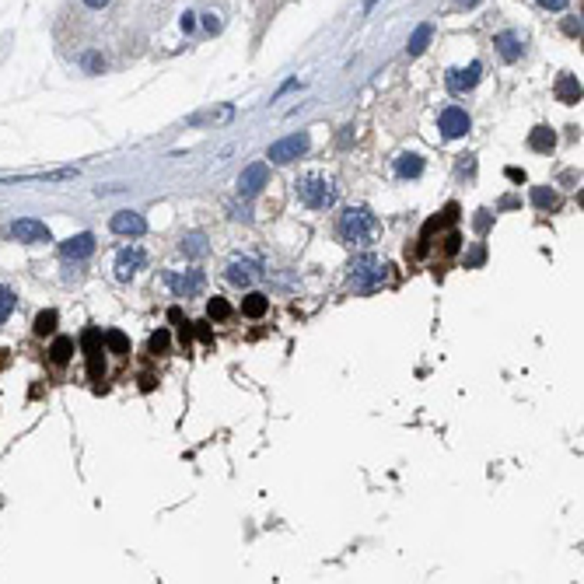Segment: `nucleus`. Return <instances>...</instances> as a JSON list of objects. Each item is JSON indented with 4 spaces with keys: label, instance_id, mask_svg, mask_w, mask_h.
<instances>
[{
    "label": "nucleus",
    "instance_id": "1",
    "mask_svg": "<svg viewBox=\"0 0 584 584\" xmlns=\"http://www.w3.org/2000/svg\"><path fill=\"white\" fill-rule=\"evenodd\" d=\"M339 238L346 242V245H368V242H375L378 231H381V224H378V217L371 213L368 207H350L343 217H339Z\"/></svg>",
    "mask_w": 584,
    "mask_h": 584
},
{
    "label": "nucleus",
    "instance_id": "2",
    "mask_svg": "<svg viewBox=\"0 0 584 584\" xmlns=\"http://www.w3.org/2000/svg\"><path fill=\"white\" fill-rule=\"evenodd\" d=\"M392 280V266L385 262V259H378V255H357L354 262H350V284H354V291L357 294H371L378 291L381 284H388Z\"/></svg>",
    "mask_w": 584,
    "mask_h": 584
},
{
    "label": "nucleus",
    "instance_id": "3",
    "mask_svg": "<svg viewBox=\"0 0 584 584\" xmlns=\"http://www.w3.org/2000/svg\"><path fill=\"white\" fill-rule=\"evenodd\" d=\"M297 196H301L304 207H312V210H329V207H336V200H339L336 186L326 179V175H304V179L297 182Z\"/></svg>",
    "mask_w": 584,
    "mask_h": 584
},
{
    "label": "nucleus",
    "instance_id": "4",
    "mask_svg": "<svg viewBox=\"0 0 584 584\" xmlns=\"http://www.w3.org/2000/svg\"><path fill=\"white\" fill-rule=\"evenodd\" d=\"M165 284L171 287V294H175V297H200L203 284H207V277H203V270H186V273L168 270Z\"/></svg>",
    "mask_w": 584,
    "mask_h": 584
},
{
    "label": "nucleus",
    "instance_id": "5",
    "mask_svg": "<svg viewBox=\"0 0 584 584\" xmlns=\"http://www.w3.org/2000/svg\"><path fill=\"white\" fill-rule=\"evenodd\" d=\"M308 144H312V140H308V133H294V137L277 140V144L270 147V154H266V158H270L273 165H291L294 158H301V154L308 151Z\"/></svg>",
    "mask_w": 584,
    "mask_h": 584
},
{
    "label": "nucleus",
    "instance_id": "6",
    "mask_svg": "<svg viewBox=\"0 0 584 584\" xmlns=\"http://www.w3.org/2000/svg\"><path fill=\"white\" fill-rule=\"evenodd\" d=\"M479 78H483V63L472 60L469 67H455V70H448V74H445V84H448L452 95H469V91L479 84Z\"/></svg>",
    "mask_w": 584,
    "mask_h": 584
},
{
    "label": "nucleus",
    "instance_id": "7",
    "mask_svg": "<svg viewBox=\"0 0 584 584\" xmlns=\"http://www.w3.org/2000/svg\"><path fill=\"white\" fill-rule=\"evenodd\" d=\"M266 182H270V165L266 161H255V165H249L238 175V196H245V200L259 196Z\"/></svg>",
    "mask_w": 584,
    "mask_h": 584
},
{
    "label": "nucleus",
    "instance_id": "8",
    "mask_svg": "<svg viewBox=\"0 0 584 584\" xmlns=\"http://www.w3.org/2000/svg\"><path fill=\"white\" fill-rule=\"evenodd\" d=\"M11 238H14V242H25V245H39V242H49L53 235H49V228H46L42 221L21 217V221L11 224Z\"/></svg>",
    "mask_w": 584,
    "mask_h": 584
},
{
    "label": "nucleus",
    "instance_id": "9",
    "mask_svg": "<svg viewBox=\"0 0 584 584\" xmlns=\"http://www.w3.org/2000/svg\"><path fill=\"white\" fill-rule=\"evenodd\" d=\"M81 343H84V354H87V375H91V381H102V375H105V361H102V333H98V329H84Z\"/></svg>",
    "mask_w": 584,
    "mask_h": 584
},
{
    "label": "nucleus",
    "instance_id": "10",
    "mask_svg": "<svg viewBox=\"0 0 584 584\" xmlns=\"http://www.w3.org/2000/svg\"><path fill=\"white\" fill-rule=\"evenodd\" d=\"M469 112L459 109V105H448L445 112H441V120H437V129L448 137V140H455V137H465L469 133Z\"/></svg>",
    "mask_w": 584,
    "mask_h": 584
},
{
    "label": "nucleus",
    "instance_id": "11",
    "mask_svg": "<svg viewBox=\"0 0 584 584\" xmlns=\"http://www.w3.org/2000/svg\"><path fill=\"white\" fill-rule=\"evenodd\" d=\"M144 266H147V252L140 249V245H129V249H123L116 255V277H120V280L137 277Z\"/></svg>",
    "mask_w": 584,
    "mask_h": 584
},
{
    "label": "nucleus",
    "instance_id": "12",
    "mask_svg": "<svg viewBox=\"0 0 584 584\" xmlns=\"http://www.w3.org/2000/svg\"><path fill=\"white\" fill-rule=\"evenodd\" d=\"M494 46H497L501 60H507V63L521 60V53H525V39H521L518 32H497V36H494Z\"/></svg>",
    "mask_w": 584,
    "mask_h": 584
},
{
    "label": "nucleus",
    "instance_id": "13",
    "mask_svg": "<svg viewBox=\"0 0 584 584\" xmlns=\"http://www.w3.org/2000/svg\"><path fill=\"white\" fill-rule=\"evenodd\" d=\"M91 252H95V235H91V231L74 235V238H67V242L60 245V255H63V259H74V262H78V259H87Z\"/></svg>",
    "mask_w": 584,
    "mask_h": 584
},
{
    "label": "nucleus",
    "instance_id": "14",
    "mask_svg": "<svg viewBox=\"0 0 584 584\" xmlns=\"http://www.w3.org/2000/svg\"><path fill=\"white\" fill-rule=\"evenodd\" d=\"M112 231L116 235H129V238H140L147 231V221L140 213H133V210H123V213L112 217Z\"/></svg>",
    "mask_w": 584,
    "mask_h": 584
},
{
    "label": "nucleus",
    "instance_id": "15",
    "mask_svg": "<svg viewBox=\"0 0 584 584\" xmlns=\"http://www.w3.org/2000/svg\"><path fill=\"white\" fill-rule=\"evenodd\" d=\"M255 277H259V266H255L252 259H235V262L228 266V280H231L235 287H249Z\"/></svg>",
    "mask_w": 584,
    "mask_h": 584
},
{
    "label": "nucleus",
    "instance_id": "16",
    "mask_svg": "<svg viewBox=\"0 0 584 584\" xmlns=\"http://www.w3.org/2000/svg\"><path fill=\"white\" fill-rule=\"evenodd\" d=\"M556 98H560L563 105H578V102H581V81H578L574 74H563V78L556 81Z\"/></svg>",
    "mask_w": 584,
    "mask_h": 584
},
{
    "label": "nucleus",
    "instance_id": "17",
    "mask_svg": "<svg viewBox=\"0 0 584 584\" xmlns=\"http://www.w3.org/2000/svg\"><path fill=\"white\" fill-rule=\"evenodd\" d=\"M529 147H532L536 154H549V151L556 147V133H553L549 126H536V129L529 133Z\"/></svg>",
    "mask_w": 584,
    "mask_h": 584
},
{
    "label": "nucleus",
    "instance_id": "18",
    "mask_svg": "<svg viewBox=\"0 0 584 584\" xmlns=\"http://www.w3.org/2000/svg\"><path fill=\"white\" fill-rule=\"evenodd\" d=\"M395 175H399V179H420V175H423V158H420V154H399Z\"/></svg>",
    "mask_w": 584,
    "mask_h": 584
},
{
    "label": "nucleus",
    "instance_id": "19",
    "mask_svg": "<svg viewBox=\"0 0 584 584\" xmlns=\"http://www.w3.org/2000/svg\"><path fill=\"white\" fill-rule=\"evenodd\" d=\"M207 235H200V231H193V235H186L182 238V252L189 255V259H203L207 255Z\"/></svg>",
    "mask_w": 584,
    "mask_h": 584
},
{
    "label": "nucleus",
    "instance_id": "20",
    "mask_svg": "<svg viewBox=\"0 0 584 584\" xmlns=\"http://www.w3.org/2000/svg\"><path fill=\"white\" fill-rule=\"evenodd\" d=\"M266 308H270L266 294H255V291H252L249 297L242 301V315H249V319H262V315H266Z\"/></svg>",
    "mask_w": 584,
    "mask_h": 584
},
{
    "label": "nucleus",
    "instance_id": "21",
    "mask_svg": "<svg viewBox=\"0 0 584 584\" xmlns=\"http://www.w3.org/2000/svg\"><path fill=\"white\" fill-rule=\"evenodd\" d=\"M70 354H74V339H67V336H60V339L49 346V361H53V364H60V368L70 361Z\"/></svg>",
    "mask_w": 584,
    "mask_h": 584
},
{
    "label": "nucleus",
    "instance_id": "22",
    "mask_svg": "<svg viewBox=\"0 0 584 584\" xmlns=\"http://www.w3.org/2000/svg\"><path fill=\"white\" fill-rule=\"evenodd\" d=\"M56 312L53 308H46V312H39L36 315V322H32V329H36V336H49V333H56Z\"/></svg>",
    "mask_w": 584,
    "mask_h": 584
},
{
    "label": "nucleus",
    "instance_id": "23",
    "mask_svg": "<svg viewBox=\"0 0 584 584\" xmlns=\"http://www.w3.org/2000/svg\"><path fill=\"white\" fill-rule=\"evenodd\" d=\"M532 203L539 210H556L560 207V196H556L553 189H546V186H536V189H532Z\"/></svg>",
    "mask_w": 584,
    "mask_h": 584
},
{
    "label": "nucleus",
    "instance_id": "24",
    "mask_svg": "<svg viewBox=\"0 0 584 584\" xmlns=\"http://www.w3.org/2000/svg\"><path fill=\"white\" fill-rule=\"evenodd\" d=\"M430 36H434V28H430V25H420L417 32H413V39H410V46H406V49H410V56H420V53L427 49Z\"/></svg>",
    "mask_w": 584,
    "mask_h": 584
},
{
    "label": "nucleus",
    "instance_id": "25",
    "mask_svg": "<svg viewBox=\"0 0 584 584\" xmlns=\"http://www.w3.org/2000/svg\"><path fill=\"white\" fill-rule=\"evenodd\" d=\"M102 339H105V346H109L112 354H129V339H126L120 329H109V333H102Z\"/></svg>",
    "mask_w": 584,
    "mask_h": 584
},
{
    "label": "nucleus",
    "instance_id": "26",
    "mask_svg": "<svg viewBox=\"0 0 584 584\" xmlns=\"http://www.w3.org/2000/svg\"><path fill=\"white\" fill-rule=\"evenodd\" d=\"M14 304H18V297H14V291L0 284V326H4V322L11 319V312H14Z\"/></svg>",
    "mask_w": 584,
    "mask_h": 584
},
{
    "label": "nucleus",
    "instance_id": "27",
    "mask_svg": "<svg viewBox=\"0 0 584 584\" xmlns=\"http://www.w3.org/2000/svg\"><path fill=\"white\" fill-rule=\"evenodd\" d=\"M207 315L213 319V322H224L228 315H231V304L224 301V297H210V304H207Z\"/></svg>",
    "mask_w": 584,
    "mask_h": 584
},
{
    "label": "nucleus",
    "instance_id": "28",
    "mask_svg": "<svg viewBox=\"0 0 584 584\" xmlns=\"http://www.w3.org/2000/svg\"><path fill=\"white\" fill-rule=\"evenodd\" d=\"M168 343H171V336H168V329H158V333L151 336V354L158 357V354H165L168 350Z\"/></svg>",
    "mask_w": 584,
    "mask_h": 584
},
{
    "label": "nucleus",
    "instance_id": "29",
    "mask_svg": "<svg viewBox=\"0 0 584 584\" xmlns=\"http://www.w3.org/2000/svg\"><path fill=\"white\" fill-rule=\"evenodd\" d=\"M563 32L567 36H581V18H567L563 21Z\"/></svg>",
    "mask_w": 584,
    "mask_h": 584
},
{
    "label": "nucleus",
    "instance_id": "30",
    "mask_svg": "<svg viewBox=\"0 0 584 584\" xmlns=\"http://www.w3.org/2000/svg\"><path fill=\"white\" fill-rule=\"evenodd\" d=\"M536 4H539V7H546V11H563L570 0H536Z\"/></svg>",
    "mask_w": 584,
    "mask_h": 584
},
{
    "label": "nucleus",
    "instance_id": "31",
    "mask_svg": "<svg viewBox=\"0 0 584 584\" xmlns=\"http://www.w3.org/2000/svg\"><path fill=\"white\" fill-rule=\"evenodd\" d=\"M203 25H207V32H221V18H217V14H207Z\"/></svg>",
    "mask_w": 584,
    "mask_h": 584
},
{
    "label": "nucleus",
    "instance_id": "32",
    "mask_svg": "<svg viewBox=\"0 0 584 584\" xmlns=\"http://www.w3.org/2000/svg\"><path fill=\"white\" fill-rule=\"evenodd\" d=\"M182 28H186V32H193V28H196V14H189V11H186V14H182Z\"/></svg>",
    "mask_w": 584,
    "mask_h": 584
},
{
    "label": "nucleus",
    "instance_id": "33",
    "mask_svg": "<svg viewBox=\"0 0 584 584\" xmlns=\"http://www.w3.org/2000/svg\"><path fill=\"white\" fill-rule=\"evenodd\" d=\"M507 179H514V182H525V171H518V168H507Z\"/></svg>",
    "mask_w": 584,
    "mask_h": 584
},
{
    "label": "nucleus",
    "instance_id": "34",
    "mask_svg": "<svg viewBox=\"0 0 584 584\" xmlns=\"http://www.w3.org/2000/svg\"><path fill=\"white\" fill-rule=\"evenodd\" d=\"M84 63H87V70H98V67H102V60H98V56H87Z\"/></svg>",
    "mask_w": 584,
    "mask_h": 584
},
{
    "label": "nucleus",
    "instance_id": "35",
    "mask_svg": "<svg viewBox=\"0 0 584 584\" xmlns=\"http://www.w3.org/2000/svg\"><path fill=\"white\" fill-rule=\"evenodd\" d=\"M84 4H87V7H95V11H102V7H105L109 0H84Z\"/></svg>",
    "mask_w": 584,
    "mask_h": 584
},
{
    "label": "nucleus",
    "instance_id": "36",
    "mask_svg": "<svg viewBox=\"0 0 584 584\" xmlns=\"http://www.w3.org/2000/svg\"><path fill=\"white\" fill-rule=\"evenodd\" d=\"M459 4H462V7H476L479 0H459Z\"/></svg>",
    "mask_w": 584,
    "mask_h": 584
},
{
    "label": "nucleus",
    "instance_id": "37",
    "mask_svg": "<svg viewBox=\"0 0 584 584\" xmlns=\"http://www.w3.org/2000/svg\"><path fill=\"white\" fill-rule=\"evenodd\" d=\"M375 4H378V0H364V11H371V7H375Z\"/></svg>",
    "mask_w": 584,
    "mask_h": 584
}]
</instances>
